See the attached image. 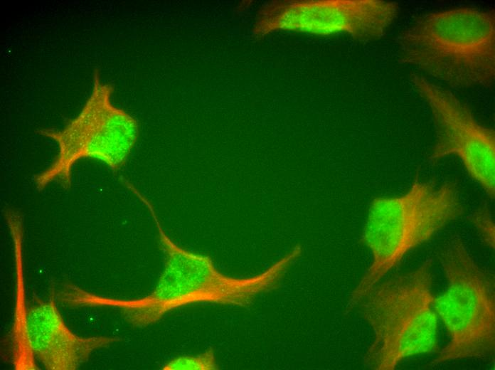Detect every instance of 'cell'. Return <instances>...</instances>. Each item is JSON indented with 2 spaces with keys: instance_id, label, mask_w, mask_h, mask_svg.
I'll use <instances>...</instances> for the list:
<instances>
[{
  "instance_id": "9",
  "label": "cell",
  "mask_w": 495,
  "mask_h": 370,
  "mask_svg": "<svg viewBox=\"0 0 495 370\" xmlns=\"http://www.w3.org/2000/svg\"><path fill=\"white\" fill-rule=\"evenodd\" d=\"M54 292L48 299L34 298L28 307L30 345L36 359L47 370H76L92 353L119 340L117 337L75 334L66 325L57 307Z\"/></svg>"
},
{
  "instance_id": "5",
  "label": "cell",
  "mask_w": 495,
  "mask_h": 370,
  "mask_svg": "<svg viewBox=\"0 0 495 370\" xmlns=\"http://www.w3.org/2000/svg\"><path fill=\"white\" fill-rule=\"evenodd\" d=\"M439 259L447 287L435 297L432 307L446 327L449 342L432 365L491 355L495 348L492 279L477 263L459 236L447 243Z\"/></svg>"
},
{
  "instance_id": "1",
  "label": "cell",
  "mask_w": 495,
  "mask_h": 370,
  "mask_svg": "<svg viewBox=\"0 0 495 370\" xmlns=\"http://www.w3.org/2000/svg\"><path fill=\"white\" fill-rule=\"evenodd\" d=\"M127 188L147 207L154 218L165 255L164 271L150 294L132 300L104 297L75 286L68 296L73 307L117 308L131 325L144 328L159 322L166 313L189 305L207 302L247 307L260 295L277 289L301 255L302 248L296 245L258 274L244 278L225 275L210 257L176 244L162 228L150 201L132 184Z\"/></svg>"
},
{
  "instance_id": "8",
  "label": "cell",
  "mask_w": 495,
  "mask_h": 370,
  "mask_svg": "<svg viewBox=\"0 0 495 370\" xmlns=\"http://www.w3.org/2000/svg\"><path fill=\"white\" fill-rule=\"evenodd\" d=\"M410 83L430 110L435 130L431 159L458 157L488 197L495 196V132L481 125L453 92L417 73Z\"/></svg>"
},
{
  "instance_id": "7",
  "label": "cell",
  "mask_w": 495,
  "mask_h": 370,
  "mask_svg": "<svg viewBox=\"0 0 495 370\" xmlns=\"http://www.w3.org/2000/svg\"><path fill=\"white\" fill-rule=\"evenodd\" d=\"M398 13L396 2L382 0L275 1L259 10L252 32L257 38L289 31L372 41L386 33Z\"/></svg>"
},
{
  "instance_id": "10",
  "label": "cell",
  "mask_w": 495,
  "mask_h": 370,
  "mask_svg": "<svg viewBox=\"0 0 495 370\" xmlns=\"http://www.w3.org/2000/svg\"><path fill=\"white\" fill-rule=\"evenodd\" d=\"M14 249L16 269V299L14 319L9 337V352L11 362L16 370L39 369L32 352L28 334L27 311L25 305L23 278V217L17 211L6 214Z\"/></svg>"
},
{
  "instance_id": "6",
  "label": "cell",
  "mask_w": 495,
  "mask_h": 370,
  "mask_svg": "<svg viewBox=\"0 0 495 370\" xmlns=\"http://www.w3.org/2000/svg\"><path fill=\"white\" fill-rule=\"evenodd\" d=\"M113 88L103 83L97 73L90 95L79 114L61 130H41L55 142L58 153L34 179L39 190L57 181L66 189L71 186L72 170L83 159H97L113 171L126 163L139 137V125L131 115L113 105Z\"/></svg>"
},
{
  "instance_id": "3",
  "label": "cell",
  "mask_w": 495,
  "mask_h": 370,
  "mask_svg": "<svg viewBox=\"0 0 495 370\" xmlns=\"http://www.w3.org/2000/svg\"><path fill=\"white\" fill-rule=\"evenodd\" d=\"M464 213L459 189L453 181L435 186L417 176L405 193L373 199L362 234L372 261L351 292L346 314L408 253Z\"/></svg>"
},
{
  "instance_id": "12",
  "label": "cell",
  "mask_w": 495,
  "mask_h": 370,
  "mask_svg": "<svg viewBox=\"0 0 495 370\" xmlns=\"http://www.w3.org/2000/svg\"><path fill=\"white\" fill-rule=\"evenodd\" d=\"M482 242L489 248L494 249V222L490 209L484 206L478 208L471 216Z\"/></svg>"
},
{
  "instance_id": "11",
  "label": "cell",
  "mask_w": 495,
  "mask_h": 370,
  "mask_svg": "<svg viewBox=\"0 0 495 370\" xmlns=\"http://www.w3.org/2000/svg\"><path fill=\"white\" fill-rule=\"evenodd\" d=\"M218 369L212 348H208L196 355L176 357L161 367L163 370H217Z\"/></svg>"
},
{
  "instance_id": "2",
  "label": "cell",
  "mask_w": 495,
  "mask_h": 370,
  "mask_svg": "<svg viewBox=\"0 0 495 370\" xmlns=\"http://www.w3.org/2000/svg\"><path fill=\"white\" fill-rule=\"evenodd\" d=\"M398 60L458 88L495 78V13L458 7L418 16L397 39Z\"/></svg>"
},
{
  "instance_id": "4",
  "label": "cell",
  "mask_w": 495,
  "mask_h": 370,
  "mask_svg": "<svg viewBox=\"0 0 495 370\" xmlns=\"http://www.w3.org/2000/svg\"><path fill=\"white\" fill-rule=\"evenodd\" d=\"M432 267L427 259L412 270L380 280L356 305L373 334L364 357L368 368L393 370L406 358L436 351Z\"/></svg>"
}]
</instances>
